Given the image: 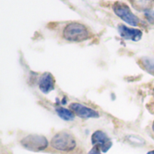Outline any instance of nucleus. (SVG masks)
Returning <instances> with one entry per match:
<instances>
[{
    "label": "nucleus",
    "mask_w": 154,
    "mask_h": 154,
    "mask_svg": "<svg viewBox=\"0 0 154 154\" xmlns=\"http://www.w3.org/2000/svg\"><path fill=\"white\" fill-rule=\"evenodd\" d=\"M56 113L61 119L65 121H71L74 119V113L69 109H67L64 107H57Z\"/></svg>",
    "instance_id": "nucleus-10"
},
{
    "label": "nucleus",
    "mask_w": 154,
    "mask_h": 154,
    "mask_svg": "<svg viewBox=\"0 0 154 154\" xmlns=\"http://www.w3.org/2000/svg\"><path fill=\"white\" fill-rule=\"evenodd\" d=\"M94 146L97 147L102 152H106L112 147V142L110 138L102 131H96L91 138Z\"/></svg>",
    "instance_id": "nucleus-5"
},
{
    "label": "nucleus",
    "mask_w": 154,
    "mask_h": 154,
    "mask_svg": "<svg viewBox=\"0 0 154 154\" xmlns=\"http://www.w3.org/2000/svg\"><path fill=\"white\" fill-rule=\"evenodd\" d=\"M118 32L124 39L126 40H132L134 42H137L141 40L143 36V32L141 30L138 29H134V28H129L125 25L120 24L118 26Z\"/></svg>",
    "instance_id": "nucleus-7"
},
{
    "label": "nucleus",
    "mask_w": 154,
    "mask_h": 154,
    "mask_svg": "<svg viewBox=\"0 0 154 154\" xmlns=\"http://www.w3.org/2000/svg\"><path fill=\"white\" fill-rule=\"evenodd\" d=\"M51 145L58 151L70 152L76 147V141L73 135L68 132H60L53 136Z\"/></svg>",
    "instance_id": "nucleus-2"
},
{
    "label": "nucleus",
    "mask_w": 154,
    "mask_h": 154,
    "mask_svg": "<svg viewBox=\"0 0 154 154\" xmlns=\"http://www.w3.org/2000/svg\"><path fill=\"white\" fill-rule=\"evenodd\" d=\"M129 140H130L131 143H135V144H143V143H145V142H144L142 138H140L139 136L131 135V136H129Z\"/></svg>",
    "instance_id": "nucleus-12"
},
{
    "label": "nucleus",
    "mask_w": 154,
    "mask_h": 154,
    "mask_svg": "<svg viewBox=\"0 0 154 154\" xmlns=\"http://www.w3.org/2000/svg\"><path fill=\"white\" fill-rule=\"evenodd\" d=\"M144 14H145L146 19L149 21V23H154V11L152 10L146 11V12H144Z\"/></svg>",
    "instance_id": "nucleus-13"
},
{
    "label": "nucleus",
    "mask_w": 154,
    "mask_h": 154,
    "mask_svg": "<svg viewBox=\"0 0 154 154\" xmlns=\"http://www.w3.org/2000/svg\"><path fill=\"white\" fill-rule=\"evenodd\" d=\"M141 64L147 72L154 75V59L148 57L143 58L141 60Z\"/></svg>",
    "instance_id": "nucleus-11"
},
{
    "label": "nucleus",
    "mask_w": 154,
    "mask_h": 154,
    "mask_svg": "<svg viewBox=\"0 0 154 154\" xmlns=\"http://www.w3.org/2000/svg\"><path fill=\"white\" fill-rule=\"evenodd\" d=\"M152 130H153V132H154V123H153V125H152Z\"/></svg>",
    "instance_id": "nucleus-16"
},
{
    "label": "nucleus",
    "mask_w": 154,
    "mask_h": 154,
    "mask_svg": "<svg viewBox=\"0 0 154 154\" xmlns=\"http://www.w3.org/2000/svg\"><path fill=\"white\" fill-rule=\"evenodd\" d=\"M153 94H154V90H153Z\"/></svg>",
    "instance_id": "nucleus-17"
},
{
    "label": "nucleus",
    "mask_w": 154,
    "mask_h": 154,
    "mask_svg": "<svg viewBox=\"0 0 154 154\" xmlns=\"http://www.w3.org/2000/svg\"><path fill=\"white\" fill-rule=\"evenodd\" d=\"M101 151L97 148V147H96V146H94V148L88 152V154H101V152H100Z\"/></svg>",
    "instance_id": "nucleus-14"
},
{
    "label": "nucleus",
    "mask_w": 154,
    "mask_h": 154,
    "mask_svg": "<svg viewBox=\"0 0 154 154\" xmlns=\"http://www.w3.org/2000/svg\"><path fill=\"white\" fill-rule=\"evenodd\" d=\"M113 9L116 14L118 17H120L123 21L127 23L128 24L133 25V26L139 24V22H140L139 18L135 14H134V13L130 10L129 6L125 5V3L116 2L113 5Z\"/></svg>",
    "instance_id": "nucleus-3"
},
{
    "label": "nucleus",
    "mask_w": 154,
    "mask_h": 154,
    "mask_svg": "<svg viewBox=\"0 0 154 154\" xmlns=\"http://www.w3.org/2000/svg\"><path fill=\"white\" fill-rule=\"evenodd\" d=\"M147 154H154V150L153 151H151V152H148Z\"/></svg>",
    "instance_id": "nucleus-15"
},
{
    "label": "nucleus",
    "mask_w": 154,
    "mask_h": 154,
    "mask_svg": "<svg viewBox=\"0 0 154 154\" xmlns=\"http://www.w3.org/2000/svg\"><path fill=\"white\" fill-rule=\"evenodd\" d=\"M54 86L55 79L51 73L46 72L41 76L39 79V88L43 94H48L52 91L54 89Z\"/></svg>",
    "instance_id": "nucleus-8"
},
{
    "label": "nucleus",
    "mask_w": 154,
    "mask_h": 154,
    "mask_svg": "<svg viewBox=\"0 0 154 154\" xmlns=\"http://www.w3.org/2000/svg\"><path fill=\"white\" fill-rule=\"evenodd\" d=\"M132 5L139 11H149L152 10L154 0H130Z\"/></svg>",
    "instance_id": "nucleus-9"
},
{
    "label": "nucleus",
    "mask_w": 154,
    "mask_h": 154,
    "mask_svg": "<svg viewBox=\"0 0 154 154\" xmlns=\"http://www.w3.org/2000/svg\"><path fill=\"white\" fill-rule=\"evenodd\" d=\"M90 36L88 28L79 23H70L67 24L63 30V37L69 42H79L88 39Z\"/></svg>",
    "instance_id": "nucleus-1"
},
{
    "label": "nucleus",
    "mask_w": 154,
    "mask_h": 154,
    "mask_svg": "<svg viewBox=\"0 0 154 154\" xmlns=\"http://www.w3.org/2000/svg\"><path fill=\"white\" fill-rule=\"evenodd\" d=\"M69 108L75 115H77L78 116H79L81 118H97V117H99V114L96 110L89 108L82 104L72 103V104H70Z\"/></svg>",
    "instance_id": "nucleus-6"
},
{
    "label": "nucleus",
    "mask_w": 154,
    "mask_h": 154,
    "mask_svg": "<svg viewBox=\"0 0 154 154\" xmlns=\"http://www.w3.org/2000/svg\"><path fill=\"white\" fill-rule=\"evenodd\" d=\"M21 143L27 150L33 151V152L42 151L48 146V141L44 136L35 135V134H32L24 137L21 141Z\"/></svg>",
    "instance_id": "nucleus-4"
}]
</instances>
